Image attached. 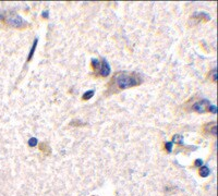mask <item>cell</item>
<instances>
[{
  "mask_svg": "<svg viewBox=\"0 0 218 196\" xmlns=\"http://www.w3.org/2000/svg\"><path fill=\"white\" fill-rule=\"evenodd\" d=\"M143 82L141 74L136 72H119L111 79L110 86H114V91H123L131 87L139 86Z\"/></svg>",
  "mask_w": 218,
  "mask_h": 196,
  "instance_id": "1",
  "label": "cell"
},
{
  "mask_svg": "<svg viewBox=\"0 0 218 196\" xmlns=\"http://www.w3.org/2000/svg\"><path fill=\"white\" fill-rule=\"evenodd\" d=\"M0 20L7 23L9 26L19 28V30H23L28 25L27 22L15 12H7V13L2 12V13H0Z\"/></svg>",
  "mask_w": 218,
  "mask_h": 196,
  "instance_id": "2",
  "label": "cell"
},
{
  "mask_svg": "<svg viewBox=\"0 0 218 196\" xmlns=\"http://www.w3.org/2000/svg\"><path fill=\"white\" fill-rule=\"evenodd\" d=\"M211 106V101L207 100V99H202L200 101L195 103L193 106H192V110L195 111V112H198V113H204L208 111V107Z\"/></svg>",
  "mask_w": 218,
  "mask_h": 196,
  "instance_id": "3",
  "label": "cell"
},
{
  "mask_svg": "<svg viewBox=\"0 0 218 196\" xmlns=\"http://www.w3.org/2000/svg\"><path fill=\"white\" fill-rule=\"evenodd\" d=\"M110 72H111V69H110L108 61L106 59H102L100 60V69H99L97 74H99L103 77H107L110 74Z\"/></svg>",
  "mask_w": 218,
  "mask_h": 196,
  "instance_id": "4",
  "label": "cell"
},
{
  "mask_svg": "<svg viewBox=\"0 0 218 196\" xmlns=\"http://www.w3.org/2000/svg\"><path fill=\"white\" fill-rule=\"evenodd\" d=\"M192 19L195 20L196 23H197V22L202 21V20H204V21H209V20H211V16L208 15L206 12H194L193 15H192Z\"/></svg>",
  "mask_w": 218,
  "mask_h": 196,
  "instance_id": "5",
  "label": "cell"
},
{
  "mask_svg": "<svg viewBox=\"0 0 218 196\" xmlns=\"http://www.w3.org/2000/svg\"><path fill=\"white\" fill-rule=\"evenodd\" d=\"M216 122L214 121V122H209V123H207V124L204 125V130L206 131V132H209L212 135L216 136L217 135V133H216Z\"/></svg>",
  "mask_w": 218,
  "mask_h": 196,
  "instance_id": "6",
  "label": "cell"
},
{
  "mask_svg": "<svg viewBox=\"0 0 218 196\" xmlns=\"http://www.w3.org/2000/svg\"><path fill=\"white\" fill-rule=\"evenodd\" d=\"M198 173H200V175H201L202 178H207V177L211 174V169L208 168L207 166H202V167H200Z\"/></svg>",
  "mask_w": 218,
  "mask_h": 196,
  "instance_id": "7",
  "label": "cell"
},
{
  "mask_svg": "<svg viewBox=\"0 0 218 196\" xmlns=\"http://www.w3.org/2000/svg\"><path fill=\"white\" fill-rule=\"evenodd\" d=\"M91 63H92V68H93V70H94V72L97 74L99 69H100V60L93 58V59L91 60Z\"/></svg>",
  "mask_w": 218,
  "mask_h": 196,
  "instance_id": "8",
  "label": "cell"
},
{
  "mask_svg": "<svg viewBox=\"0 0 218 196\" xmlns=\"http://www.w3.org/2000/svg\"><path fill=\"white\" fill-rule=\"evenodd\" d=\"M172 143H177V144H179V145H184V140H183V136L179 135V134H176L174 135L172 137Z\"/></svg>",
  "mask_w": 218,
  "mask_h": 196,
  "instance_id": "9",
  "label": "cell"
},
{
  "mask_svg": "<svg viewBox=\"0 0 218 196\" xmlns=\"http://www.w3.org/2000/svg\"><path fill=\"white\" fill-rule=\"evenodd\" d=\"M37 43H38V39L37 38H35V40H34V43H33V46L31 50H30V54H28V58H27V61H31L33 58V54L35 52V49H36V46H37Z\"/></svg>",
  "mask_w": 218,
  "mask_h": 196,
  "instance_id": "10",
  "label": "cell"
},
{
  "mask_svg": "<svg viewBox=\"0 0 218 196\" xmlns=\"http://www.w3.org/2000/svg\"><path fill=\"white\" fill-rule=\"evenodd\" d=\"M94 94H95V92H94L93 89H91V91H87V92H85L84 94H83L82 99H83V100H88V99H91V98L94 96Z\"/></svg>",
  "mask_w": 218,
  "mask_h": 196,
  "instance_id": "11",
  "label": "cell"
},
{
  "mask_svg": "<svg viewBox=\"0 0 218 196\" xmlns=\"http://www.w3.org/2000/svg\"><path fill=\"white\" fill-rule=\"evenodd\" d=\"M37 138L36 137H31L30 140H28V142H27V144H28V146L30 147H35L36 145H37Z\"/></svg>",
  "mask_w": 218,
  "mask_h": 196,
  "instance_id": "12",
  "label": "cell"
},
{
  "mask_svg": "<svg viewBox=\"0 0 218 196\" xmlns=\"http://www.w3.org/2000/svg\"><path fill=\"white\" fill-rule=\"evenodd\" d=\"M209 76L212 77V81L214 82V83H216V81H217V70H216V68L213 69L212 72L209 73Z\"/></svg>",
  "mask_w": 218,
  "mask_h": 196,
  "instance_id": "13",
  "label": "cell"
},
{
  "mask_svg": "<svg viewBox=\"0 0 218 196\" xmlns=\"http://www.w3.org/2000/svg\"><path fill=\"white\" fill-rule=\"evenodd\" d=\"M172 146H174V143H172V142H166V143H165V149L168 152H172Z\"/></svg>",
  "mask_w": 218,
  "mask_h": 196,
  "instance_id": "14",
  "label": "cell"
},
{
  "mask_svg": "<svg viewBox=\"0 0 218 196\" xmlns=\"http://www.w3.org/2000/svg\"><path fill=\"white\" fill-rule=\"evenodd\" d=\"M208 111H209V112H212V113H214V114H216L217 113V108H216V106L211 103V106L208 107Z\"/></svg>",
  "mask_w": 218,
  "mask_h": 196,
  "instance_id": "15",
  "label": "cell"
},
{
  "mask_svg": "<svg viewBox=\"0 0 218 196\" xmlns=\"http://www.w3.org/2000/svg\"><path fill=\"white\" fill-rule=\"evenodd\" d=\"M194 166H195V167H202V166H203V160L200 159V158L196 159L195 162H194Z\"/></svg>",
  "mask_w": 218,
  "mask_h": 196,
  "instance_id": "16",
  "label": "cell"
},
{
  "mask_svg": "<svg viewBox=\"0 0 218 196\" xmlns=\"http://www.w3.org/2000/svg\"><path fill=\"white\" fill-rule=\"evenodd\" d=\"M42 17H44V19H48L49 17V11L48 10L43 11V13H42Z\"/></svg>",
  "mask_w": 218,
  "mask_h": 196,
  "instance_id": "17",
  "label": "cell"
},
{
  "mask_svg": "<svg viewBox=\"0 0 218 196\" xmlns=\"http://www.w3.org/2000/svg\"><path fill=\"white\" fill-rule=\"evenodd\" d=\"M92 196H97V195H92Z\"/></svg>",
  "mask_w": 218,
  "mask_h": 196,
  "instance_id": "18",
  "label": "cell"
}]
</instances>
